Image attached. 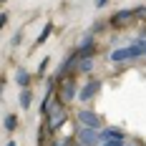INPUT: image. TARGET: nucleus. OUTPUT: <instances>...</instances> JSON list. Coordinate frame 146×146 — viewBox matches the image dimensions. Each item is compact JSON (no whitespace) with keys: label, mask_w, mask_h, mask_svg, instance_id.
I'll use <instances>...</instances> for the list:
<instances>
[{"label":"nucleus","mask_w":146,"mask_h":146,"mask_svg":"<svg viewBox=\"0 0 146 146\" xmlns=\"http://www.w3.org/2000/svg\"><path fill=\"white\" fill-rule=\"evenodd\" d=\"M141 56H144V50L133 43V45H129V48L113 50V53H111V60H113V63H123V60H133V58H141Z\"/></svg>","instance_id":"obj_2"},{"label":"nucleus","mask_w":146,"mask_h":146,"mask_svg":"<svg viewBox=\"0 0 146 146\" xmlns=\"http://www.w3.org/2000/svg\"><path fill=\"white\" fill-rule=\"evenodd\" d=\"M5 146H15V141H8V144H5Z\"/></svg>","instance_id":"obj_18"},{"label":"nucleus","mask_w":146,"mask_h":146,"mask_svg":"<svg viewBox=\"0 0 146 146\" xmlns=\"http://www.w3.org/2000/svg\"><path fill=\"white\" fill-rule=\"evenodd\" d=\"M78 141L83 146H101V133L96 131V129H86V126H81L78 129Z\"/></svg>","instance_id":"obj_3"},{"label":"nucleus","mask_w":146,"mask_h":146,"mask_svg":"<svg viewBox=\"0 0 146 146\" xmlns=\"http://www.w3.org/2000/svg\"><path fill=\"white\" fill-rule=\"evenodd\" d=\"M50 33H53V25H50V23H48V25H45V28H43V33H40V35H38V40H35V45H43V43H45V38H48V35H50Z\"/></svg>","instance_id":"obj_12"},{"label":"nucleus","mask_w":146,"mask_h":146,"mask_svg":"<svg viewBox=\"0 0 146 146\" xmlns=\"http://www.w3.org/2000/svg\"><path fill=\"white\" fill-rule=\"evenodd\" d=\"M5 129H8V131H15V129H18V116H15V113L5 116Z\"/></svg>","instance_id":"obj_11"},{"label":"nucleus","mask_w":146,"mask_h":146,"mask_svg":"<svg viewBox=\"0 0 146 146\" xmlns=\"http://www.w3.org/2000/svg\"><path fill=\"white\" fill-rule=\"evenodd\" d=\"M136 45H139V48L144 50V56H146V40H136Z\"/></svg>","instance_id":"obj_16"},{"label":"nucleus","mask_w":146,"mask_h":146,"mask_svg":"<svg viewBox=\"0 0 146 146\" xmlns=\"http://www.w3.org/2000/svg\"><path fill=\"white\" fill-rule=\"evenodd\" d=\"M101 146H123V141H103Z\"/></svg>","instance_id":"obj_15"},{"label":"nucleus","mask_w":146,"mask_h":146,"mask_svg":"<svg viewBox=\"0 0 146 146\" xmlns=\"http://www.w3.org/2000/svg\"><path fill=\"white\" fill-rule=\"evenodd\" d=\"M78 121H81V126H86V129H101V118H98V113H93V111H88V108H81L78 111Z\"/></svg>","instance_id":"obj_4"},{"label":"nucleus","mask_w":146,"mask_h":146,"mask_svg":"<svg viewBox=\"0 0 146 146\" xmlns=\"http://www.w3.org/2000/svg\"><path fill=\"white\" fill-rule=\"evenodd\" d=\"M91 68H93V60H91V58H86L83 63H81V66H78V71H81V73H88Z\"/></svg>","instance_id":"obj_13"},{"label":"nucleus","mask_w":146,"mask_h":146,"mask_svg":"<svg viewBox=\"0 0 146 146\" xmlns=\"http://www.w3.org/2000/svg\"><path fill=\"white\" fill-rule=\"evenodd\" d=\"M66 116H68V113H66V106H63V103H53L50 111H48V129H50V131H58L60 126L66 123Z\"/></svg>","instance_id":"obj_1"},{"label":"nucleus","mask_w":146,"mask_h":146,"mask_svg":"<svg viewBox=\"0 0 146 146\" xmlns=\"http://www.w3.org/2000/svg\"><path fill=\"white\" fill-rule=\"evenodd\" d=\"M15 81H18V86L28 88V83H30V76H28V71H23V68H18V73H15Z\"/></svg>","instance_id":"obj_9"},{"label":"nucleus","mask_w":146,"mask_h":146,"mask_svg":"<svg viewBox=\"0 0 146 146\" xmlns=\"http://www.w3.org/2000/svg\"><path fill=\"white\" fill-rule=\"evenodd\" d=\"M30 101H33V93H30L28 88H23V93H20V106H23V108H30Z\"/></svg>","instance_id":"obj_10"},{"label":"nucleus","mask_w":146,"mask_h":146,"mask_svg":"<svg viewBox=\"0 0 146 146\" xmlns=\"http://www.w3.org/2000/svg\"><path fill=\"white\" fill-rule=\"evenodd\" d=\"M106 3H108V0H96V8H103Z\"/></svg>","instance_id":"obj_17"},{"label":"nucleus","mask_w":146,"mask_h":146,"mask_svg":"<svg viewBox=\"0 0 146 146\" xmlns=\"http://www.w3.org/2000/svg\"><path fill=\"white\" fill-rule=\"evenodd\" d=\"M136 15H144L141 8H129V10H116V13L111 15V23L118 25V23H126L129 18H136Z\"/></svg>","instance_id":"obj_5"},{"label":"nucleus","mask_w":146,"mask_h":146,"mask_svg":"<svg viewBox=\"0 0 146 146\" xmlns=\"http://www.w3.org/2000/svg\"><path fill=\"white\" fill-rule=\"evenodd\" d=\"M53 146H73V141H71V139H58Z\"/></svg>","instance_id":"obj_14"},{"label":"nucleus","mask_w":146,"mask_h":146,"mask_svg":"<svg viewBox=\"0 0 146 146\" xmlns=\"http://www.w3.org/2000/svg\"><path fill=\"white\" fill-rule=\"evenodd\" d=\"M101 141H123V131L121 129H103Z\"/></svg>","instance_id":"obj_7"},{"label":"nucleus","mask_w":146,"mask_h":146,"mask_svg":"<svg viewBox=\"0 0 146 146\" xmlns=\"http://www.w3.org/2000/svg\"><path fill=\"white\" fill-rule=\"evenodd\" d=\"M98 91H101V81H88L86 86L78 91V101H91Z\"/></svg>","instance_id":"obj_6"},{"label":"nucleus","mask_w":146,"mask_h":146,"mask_svg":"<svg viewBox=\"0 0 146 146\" xmlns=\"http://www.w3.org/2000/svg\"><path fill=\"white\" fill-rule=\"evenodd\" d=\"M73 146H83V144H73Z\"/></svg>","instance_id":"obj_19"},{"label":"nucleus","mask_w":146,"mask_h":146,"mask_svg":"<svg viewBox=\"0 0 146 146\" xmlns=\"http://www.w3.org/2000/svg\"><path fill=\"white\" fill-rule=\"evenodd\" d=\"M73 96H76V83L66 81L63 83V93H60V101H73Z\"/></svg>","instance_id":"obj_8"}]
</instances>
